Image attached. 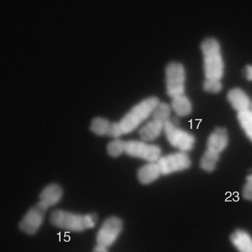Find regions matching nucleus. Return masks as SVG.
<instances>
[{
    "label": "nucleus",
    "mask_w": 252,
    "mask_h": 252,
    "mask_svg": "<svg viewBox=\"0 0 252 252\" xmlns=\"http://www.w3.org/2000/svg\"><path fill=\"white\" fill-rule=\"evenodd\" d=\"M159 102V99L156 96H150L141 100L125 114L120 121L112 123L109 137L120 138L140 127L152 116Z\"/></svg>",
    "instance_id": "f257e3e1"
},
{
    "label": "nucleus",
    "mask_w": 252,
    "mask_h": 252,
    "mask_svg": "<svg viewBox=\"0 0 252 252\" xmlns=\"http://www.w3.org/2000/svg\"><path fill=\"white\" fill-rule=\"evenodd\" d=\"M97 216L94 213H74L62 210L52 212L50 221L54 226L72 232H82L95 227Z\"/></svg>",
    "instance_id": "f03ea898"
},
{
    "label": "nucleus",
    "mask_w": 252,
    "mask_h": 252,
    "mask_svg": "<svg viewBox=\"0 0 252 252\" xmlns=\"http://www.w3.org/2000/svg\"><path fill=\"white\" fill-rule=\"evenodd\" d=\"M200 48L205 78L220 80L223 75L224 63L219 43L213 38H208L201 42Z\"/></svg>",
    "instance_id": "7ed1b4c3"
},
{
    "label": "nucleus",
    "mask_w": 252,
    "mask_h": 252,
    "mask_svg": "<svg viewBox=\"0 0 252 252\" xmlns=\"http://www.w3.org/2000/svg\"><path fill=\"white\" fill-rule=\"evenodd\" d=\"M163 133L169 144L179 151L188 153L194 147L195 137L180 127L176 119L171 118L166 123Z\"/></svg>",
    "instance_id": "20e7f679"
},
{
    "label": "nucleus",
    "mask_w": 252,
    "mask_h": 252,
    "mask_svg": "<svg viewBox=\"0 0 252 252\" xmlns=\"http://www.w3.org/2000/svg\"><path fill=\"white\" fill-rule=\"evenodd\" d=\"M165 73L166 93L171 99L185 94L186 73L184 65L171 62L166 66Z\"/></svg>",
    "instance_id": "39448f33"
},
{
    "label": "nucleus",
    "mask_w": 252,
    "mask_h": 252,
    "mask_svg": "<svg viewBox=\"0 0 252 252\" xmlns=\"http://www.w3.org/2000/svg\"><path fill=\"white\" fill-rule=\"evenodd\" d=\"M161 148L141 139L125 141V154L148 162L157 161L161 157Z\"/></svg>",
    "instance_id": "423d86ee"
},
{
    "label": "nucleus",
    "mask_w": 252,
    "mask_h": 252,
    "mask_svg": "<svg viewBox=\"0 0 252 252\" xmlns=\"http://www.w3.org/2000/svg\"><path fill=\"white\" fill-rule=\"evenodd\" d=\"M157 162L162 175H168L189 169L191 161L188 153L178 151L161 156Z\"/></svg>",
    "instance_id": "0eeeda50"
},
{
    "label": "nucleus",
    "mask_w": 252,
    "mask_h": 252,
    "mask_svg": "<svg viewBox=\"0 0 252 252\" xmlns=\"http://www.w3.org/2000/svg\"><path fill=\"white\" fill-rule=\"evenodd\" d=\"M123 229V222L117 217H110L102 223L96 236V245L108 248L118 239Z\"/></svg>",
    "instance_id": "6e6552de"
},
{
    "label": "nucleus",
    "mask_w": 252,
    "mask_h": 252,
    "mask_svg": "<svg viewBox=\"0 0 252 252\" xmlns=\"http://www.w3.org/2000/svg\"><path fill=\"white\" fill-rule=\"evenodd\" d=\"M47 210L37 202L27 212L20 222V229L27 234L35 233L42 224Z\"/></svg>",
    "instance_id": "1a4fd4ad"
},
{
    "label": "nucleus",
    "mask_w": 252,
    "mask_h": 252,
    "mask_svg": "<svg viewBox=\"0 0 252 252\" xmlns=\"http://www.w3.org/2000/svg\"><path fill=\"white\" fill-rule=\"evenodd\" d=\"M165 123L153 118L143 124L138 130L140 139L151 142L158 138L163 132Z\"/></svg>",
    "instance_id": "9d476101"
},
{
    "label": "nucleus",
    "mask_w": 252,
    "mask_h": 252,
    "mask_svg": "<svg viewBox=\"0 0 252 252\" xmlns=\"http://www.w3.org/2000/svg\"><path fill=\"white\" fill-rule=\"evenodd\" d=\"M228 136L223 128H217L209 136L206 143V150L220 155L227 147Z\"/></svg>",
    "instance_id": "9b49d317"
},
{
    "label": "nucleus",
    "mask_w": 252,
    "mask_h": 252,
    "mask_svg": "<svg viewBox=\"0 0 252 252\" xmlns=\"http://www.w3.org/2000/svg\"><path fill=\"white\" fill-rule=\"evenodd\" d=\"M63 189L58 185L53 184L46 187L39 195V203L48 210L55 205L61 199Z\"/></svg>",
    "instance_id": "f8f14e48"
},
{
    "label": "nucleus",
    "mask_w": 252,
    "mask_h": 252,
    "mask_svg": "<svg viewBox=\"0 0 252 252\" xmlns=\"http://www.w3.org/2000/svg\"><path fill=\"white\" fill-rule=\"evenodd\" d=\"M161 175L157 161L150 162L143 165L139 168L137 173L139 182L143 185H149L153 183Z\"/></svg>",
    "instance_id": "ddd939ff"
},
{
    "label": "nucleus",
    "mask_w": 252,
    "mask_h": 252,
    "mask_svg": "<svg viewBox=\"0 0 252 252\" xmlns=\"http://www.w3.org/2000/svg\"><path fill=\"white\" fill-rule=\"evenodd\" d=\"M227 98L232 107L240 112L249 109L251 100L246 93L239 88L230 90Z\"/></svg>",
    "instance_id": "4468645a"
},
{
    "label": "nucleus",
    "mask_w": 252,
    "mask_h": 252,
    "mask_svg": "<svg viewBox=\"0 0 252 252\" xmlns=\"http://www.w3.org/2000/svg\"><path fill=\"white\" fill-rule=\"evenodd\" d=\"M230 241L239 252H252V237L247 231L235 230L230 236Z\"/></svg>",
    "instance_id": "2eb2a0df"
},
{
    "label": "nucleus",
    "mask_w": 252,
    "mask_h": 252,
    "mask_svg": "<svg viewBox=\"0 0 252 252\" xmlns=\"http://www.w3.org/2000/svg\"><path fill=\"white\" fill-rule=\"evenodd\" d=\"M170 105L172 110L179 117L188 116L192 111L191 102L185 94L171 98Z\"/></svg>",
    "instance_id": "dca6fc26"
},
{
    "label": "nucleus",
    "mask_w": 252,
    "mask_h": 252,
    "mask_svg": "<svg viewBox=\"0 0 252 252\" xmlns=\"http://www.w3.org/2000/svg\"><path fill=\"white\" fill-rule=\"evenodd\" d=\"M112 123L105 118L96 117L92 121L90 129L97 135L109 136Z\"/></svg>",
    "instance_id": "f3484780"
},
{
    "label": "nucleus",
    "mask_w": 252,
    "mask_h": 252,
    "mask_svg": "<svg viewBox=\"0 0 252 252\" xmlns=\"http://www.w3.org/2000/svg\"><path fill=\"white\" fill-rule=\"evenodd\" d=\"M219 158L220 155L206 150L201 158L200 166L205 171L212 172L216 169Z\"/></svg>",
    "instance_id": "a211bd4d"
},
{
    "label": "nucleus",
    "mask_w": 252,
    "mask_h": 252,
    "mask_svg": "<svg viewBox=\"0 0 252 252\" xmlns=\"http://www.w3.org/2000/svg\"><path fill=\"white\" fill-rule=\"evenodd\" d=\"M237 118L246 136L252 142V112L249 109L238 112Z\"/></svg>",
    "instance_id": "6ab92c4d"
},
{
    "label": "nucleus",
    "mask_w": 252,
    "mask_h": 252,
    "mask_svg": "<svg viewBox=\"0 0 252 252\" xmlns=\"http://www.w3.org/2000/svg\"><path fill=\"white\" fill-rule=\"evenodd\" d=\"M125 141L115 138L108 143L106 150L108 154L113 158L118 157L125 154Z\"/></svg>",
    "instance_id": "aec40b11"
},
{
    "label": "nucleus",
    "mask_w": 252,
    "mask_h": 252,
    "mask_svg": "<svg viewBox=\"0 0 252 252\" xmlns=\"http://www.w3.org/2000/svg\"><path fill=\"white\" fill-rule=\"evenodd\" d=\"M204 90L209 93H217L222 89V84L220 80L216 79L205 78L203 84Z\"/></svg>",
    "instance_id": "412c9836"
},
{
    "label": "nucleus",
    "mask_w": 252,
    "mask_h": 252,
    "mask_svg": "<svg viewBox=\"0 0 252 252\" xmlns=\"http://www.w3.org/2000/svg\"><path fill=\"white\" fill-rule=\"evenodd\" d=\"M242 195L245 199L252 201V173L247 177L242 189Z\"/></svg>",
    "instance_id": "4be33fe9"
},
{
    "label": "nucleus",
    "mask_w": 252,
    "mask_h": 252,
    "mask_svg": "<svg viewBox=\"0 0 252 252\" xmlns=\"http://www.w3.org/2000/svg\"><path fill=\"white\" fill-rule=\"evenodd\" d=\"M245 75L247 79L252 81V65H248L246 67Z\"/></svg>",
    "instance_id": "5701e85b"
},
{
    "label": "nucleus",
    "mask_w": 252,
    "mask_h": 252,
    "mask_svg": "<svg viewBox=\"0 0 252 252\" xmlns=\"http://www.w3.org/2000/svg\"><path fill=\"white\" fill-rule=\"evenodd\" d=\"M93 252H108V248L96 245L94 247Z\"/></svg>",
    "instance_id": "b1692460"
},
{
    "label": "nucleus",
    "mask_w": 252,
    "mask_h": 252,
    "mask_svg": "<svg viewBox=\"0 0 252 252\" xmlns=\"http://www.w3.org/2000/svg\"><path fill=\"white\" fill-rule=\"evenodd\" d=\"M249 110L252 112V100L251 101Z\"/></svg>",
    "instance_id": "393cba45"
}]
</instances>
